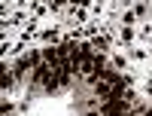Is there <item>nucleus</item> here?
Instances as JSON below:
<instances>
[{"mask_svg":"<svg viewBox=\"0 0 152 116\" xmlns=\"http://www.w3.org/2000/svg\"><path fill=\"white\" fill-rule=\"evenodd\" d=\"M12 83H15V76H12V70L0 64V92H6V89H12Z\"/></svg>","mask_w":152,"mask_h":116,"instance_id":"obj_1","label":"nucleus"}]
</instances>
